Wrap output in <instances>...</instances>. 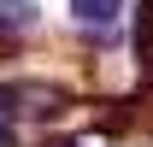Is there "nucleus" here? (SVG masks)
<instances>
[{
    "label": "nucleus",
    "mask_w": 153,
    "mask_h": 147,
    "mask_svg": "<svg viewBox=\"0 0 153 147\" xmlns=\"http://www.w3.org/2000/svg\"><path fill=\"white\" fill-rule=\"evenodd\" d=\"M0 147H6V106H0Z\"/></svg>",
    "instance_id": "obj_2"
},
{
    "label": "nucleus",
    "mask_w": 153,
    "mask_h": 147,
    "mask_svg": "<svg viewBox=\"0 0 153 147\" xmlns=\"http://www.w3.org/2000/svg\"><path fill=\"white\" fill-rule=\"evenodd\" d=\"M71 12L82 24H94V30H106V24H118V12H124V0H71Z\"/></svg>",
    "instance_id": "obj_1"
}]
</instances>
